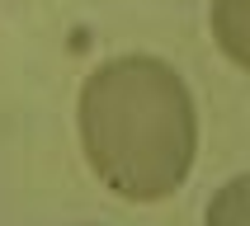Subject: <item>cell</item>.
<instances>
[{
  "instance_id": "cell-1",
  "label": "cell",
  "mask_w": 250,
  "mask_h": 226,
  "mask_svg": "<svg viewBox=\"0 0 250 226\" xmlns=\"http://www.w3.org/2000/svg\"><path fill=\"white\" fill-rule=\"evenodd\" d=\"M81 155L99 188L123 203H166L198 160L194 90L166 56L123 52L99 61L76 94Z\"/></svg>"
},
{
  "instance_id": "cell-2",
  "label": "cell",
  "mask_w": 250,
  "mask_h": 226,
  "mask_svg": "<svg viewBox=\"0 0 250 226\" xmlns=\"http://www.w3.org/2000/svg\"><path fill=\"white\" fill-rule=\"evenodd\" d=\"M208 33L217 52L236 71L250 75V0H212L208 5Z\"/></svg>"
},
{
  "instance_id": "cell-3",
  "label": "cell",
  "mask_w": 250,
  "mask_h": 226,
  "mask_svg": "<svg viewBox=\"0 0 250 226\" xmlns=\"http://www.w3.org/2000/svg\"><path fill=\"white\" fill-rule=\"evenodd\" d=\"M203 226H250V174H231L227 184L212 188Z\"/></svg>"
}]
</instances>
